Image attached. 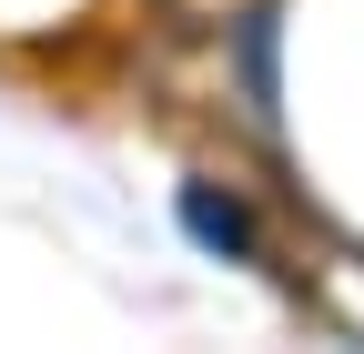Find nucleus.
<instances>
[{
	"label": "nucleus",
	"instance_id": "obj_1",
	"mask_svg": "<svg viewBox=\"0 0 364 354\" xmlns=\"http://www.w3.org/2000/svg\"><path fill=\"white\" fill-rule=\"evenodd\" d=\"M172 213H182V233H193L203 253L263 263V223H253V203H243L233 183H182V193H172Z\"/></svg>",
	"mask_w": 364,
	"mask_h": 354
},
{
	"label": "nucleus",
	"instance_id": "obj_2",
	"mask_svg": "<svg viewBox=\"0 0 364 354\" xmlns=\"http://www.w3.org/2000/svg\"><path fill=\"white\" fill-rule=\"evenodd\" d=\"M243 81H253V112H273V0L253 11V31H243Z\"/></svg>",
	"mask_w": 364,
	"mask_h": 354
}]
</instances>
